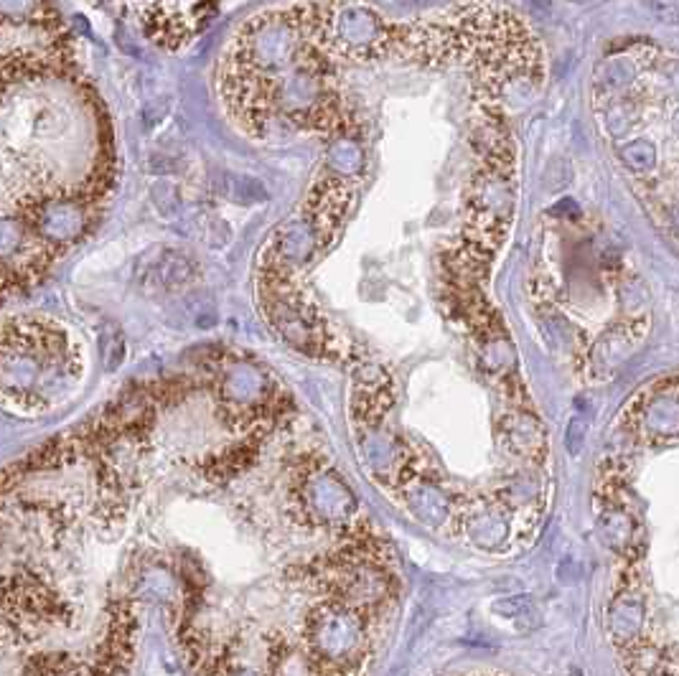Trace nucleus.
I'll use <instances>...</instances> for the list:
<instances>
[{
  "instance_id": "1",
  "label": "nucleus",
  "mask_w": 679,
  "mask_h": 676,
  "mask_svg": "<svg viewBox=\"0 0 679 676\" xmlns=\"http://www.w3.org/2000/svg\"><path fill=\"white\" fill-rule=\"evenodd\" d=\"M125 519V496L100 481L87 509L16 496L0 481V676H125L148 600L140 555L102 575L87 549Z\"/></svg>"
},
{
  "instance_id": "2",
  "label": "nucleus",
  "mask_w": 679,
  "mask_h": 676,
  "mask_svg": "<svg viewBox=\"0 0 679 676\" xmlns=\"http://www.w3.org/2000/svg\"><path fill=\"white\" fill-rule=\"evenodd\" d=\"M82 374V351L59 323L28 316L0 323V402L8 410H54L77 389Z\"/></svg>"
},
{
  "instance_id": "3",
  "label": "nucleus",
  "mask_w": 679,
  "mask_h": 676,
  "mask_svg": "<svg viewBox=\"0 0 679 676\" xmlns=\"http://www.w3.org/2000/svg\"><path fill=\"white\" fill-rule=\"evenodd\" d=\"M641 626H644V603H641V598L629 593L618 595L611 603V610H608V633L618 643L629 646V643L639 641Z\"/></svg>"
},
{
  "instance_id": "4",
  "label": "nucleus",
  "mask_w": 679,
  "mask_h": 676,
  "mask_svg": "<svg viewBox=\"0 0 679 676\" xmlns=\"http://www.w3.org/2000/svg\"><path fill=\"white\" fill-rule=\"evenodd\" d=\"M410 506L412 511L418 514V519H423L430 527H440L443 519L448 516V511H451V504H448L446 496L440 494L438 488L433 486H420L418 491L412 494Z\"/></svg>"
},
{
  "instance_id": "5",
  "label": "nucleus",
  "mask_w": 679,
  "mask_h": 676,
  "mask_svg": "<svg viewBox=\"0 0 679 676\" xmlns=\"http://www.w3.org/2000/svg\"><path fill=\"white\" fill-rule=\"evenodd\" d=\"M471 537L479 547L496 549L507 539V521L499 514H481L479 519L471 521Z\"/></svg>"
},
{
  "instance_id": "6",
  "label": "nucleus",
  "mask_w": 679,
  "mask_h": 676,
  "mask_svg": "<svg viewBox=\"0 0 679 676\" xmlns=\"http://www.w3.org/2000/svg\"><path fill=\"white\" fill-rule=\"evenodd\" d=\"M601 532L603 539H606L613 549H624L626 544H629L631 534H634V524H631V519L624 511H608L601 519Z\"/></svg>"
},
{
  "instance_id": "7",
  "label": "nucleus",
  "mask_w": 679,
  "mask_h": 676,
  "mask_svg": "<svg viewBox=\"0 0 679 676\" xmlns=\"http://www.w3.org/2000/svg\"><path fill=\"white\" fill-rule=\"evenodd\" d=\"M646 422L657 433H672L679 430V402L677 399H657L649 410H646Z\"/></svg>"
},
{
  "instance_id": "8",
  "label": "nucleus",
  "mask_w": 679,
  "mask_h": 676,
  "mask_svg": "<svg viewBox=\"0 0 679 676\" xmlns=\"http://www.w3.org/2000/svg\"><path fill=\"white\" fill-rule=\"evenodd\" d=\"M621 156L636 168H649L654 163V148L649 143H636L621 150Z\"/></svg>"
}]
</instances>
